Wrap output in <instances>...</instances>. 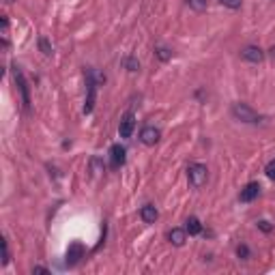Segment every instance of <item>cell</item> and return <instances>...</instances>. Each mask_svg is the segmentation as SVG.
I'll list each match as a JSON object with an SVG mask.
<instances>
[{"mask_svg":"<svg viewBox=\"0 0 275 275\" xmlns=\"http://www.w3.org/2000/svg\"><path fill=\"white\" fill-rule=\"evenodd\" d=\"M187 178H189V185H192V187L200 189L204 183L209 181V170H207V166H204V163H192L189 170H187Z\"/></svg>","mask_w":275,"mask_h":275,"instance_id":"obj_1","label":"cell"},{"mask_svg":"<svg viewBox=\"0 0 275 275\" xmlns=\"http://www.w3.org/2000/svg\"><path fill=\"white\" fill-rule=\"evenodd\" d=\"M232 116L241 123H258L260 116L256 114V110H252L247 103H234L232 106Z\"/></svg>","mask_w":275,"mask_h":275,"instance_id":"obj_2","label":"cell"},{"mask_svg":"<svg viewBox=\"0 0 275 275\" xmlns=\"http://www.w3.org/2000/svg\"><path fill=\"white\" fill-rule=\"evenodd\" d=\"M86 80H88V86H86V103H84V114H91L95 108V95H97V82H95V71L88 69L86 71Z\"/></svg>","mask_w":275,"mask_h":275,"instance_id":"obj_3","label":"cell"},{"mask_svg":"<svg viewBox=\"0 0 275 275\" xmlns=\"http://www.w3.org/2000/svg\"><path fill=\"white\" fill-rule=\"evenodd\" d=\"M125 162H127V151H125V146L112 144V146H110V168L118 170L125 166Z\"/></svg>","mask_w":275,"mask_h":275,"instance_id":"obj_4","label":"cell"},{"mask_svg":"<svg viewBox=\"0 0 275 275\" xmlns=\"http://www.w3.org/2000/svg\"><path fill=\"white\" fill-rule=\"evenodd\" d=\"M159 138H162V131H159L157 127H153V125H146V127H142V131H140V142H142L144 146H155V144L159 142Z\"/></svg>","mask_w":275,"mask_h":275,"instance_id":"obj_5","label":"cell"},{"mask_svg":"<svg viewBox=\"0 0 275 275\" xmlns=\"http://www.w3.org/2000/svg\"><path fill=\"white\" fill-rule=\"evenodd\" d=\"M13 76H16V82H17V88L22 91V99H24V108H31V93H28V82L24 80V73H22V69L17 67H13Z\"/></svg>","mask_w":275,"mask_h":275,"instance_id":"obj_6","label":"cell"},{"mask_svg":"<svg viewBox=\"0 0 275 275\" xmlns=\"http://www.w3.org/2000/svg\"><path fill=\"white\" fill-rule=\"evenodd\" d=\"M84 258V245L82 243H71L67 249V256H65V262H67V267H76L80 260Z\"/></svg>","mask_w":275,"mask_h":275,"instance_id":"obj_7","label":"cell"},{"mask_svg":"<svg viewBox=\"0 0 275 275\" xmlns=\"http://www.w3.org/2000/svg\"><path fill=\"white\" fill-rule=\"evenodd\" d=\"M133 129H136V116H133V112L123 114L121 125H118V133H121V138H131Z\"/></svg>","mask_w":275,"mask_h":275,"instance_id":"obj_8","label":"cell"},{"mask_svg":"<svg viewBox=\"0 0 275 275\" xmlns=\"http://www.w3.org/2000/svg\"><path fill=\"white\" fill-rule=\"evenodd\" d=\"M241 58H243V61H247V63L258 65V63L264 61V52L258 46H247V48L241 49Z\"/></svg>","mask_w":275,"mask_h":275,"instance_id":"obj_9","label":"cell"},{"mask_svg":"<svg viewBox=\"0 0 275 275\" xmlns=\"http://www.w3.org/2000/svg\"><path fill=\"white\" fill-rule=\"evenodd\" d=\"M260 183H247L245 187L241 189V194H239V200L241 202H254L258 196H260Z\"/></svg>","mask_w":275,"mask_h":275,"instance_id":"obj_10","label":"cell"},{"mask_svg":"<svg viewBox=\"0 0 275 275\" xmlns=\"http://www.w3.org/2000/svg\"><path fill=\"white\" fill-rule=\"evenodd\" d=\"M168 241L174 245V247H183L185 241H187V230L183 228H172L168 232Z\"/></svg>","mask_w":275,"mask_h":275,"instance_id":"obj_11","label":"cell"},{"mask_svg":"<svg viewBox=\"0 0 275 275\" xmlns=\"http://www.w3.org/2000/svg\"><path fill=\"white\" fill-rule=\"evenodd\" d=\"M140 217H142L144 224H155L159 217V211L153 207V204H144V207L140 209Z\"/></svg>","mask_w":275,"mask_h":275,"instance_id":"obj_12","label":"cell"},{"mask_svg":"<svg viewBox=\"0 0 275 275\" xmlns=\"http://www.w3.org/2000/svg\"><path fill=\"white\" fill-rule=\"evenodd\" d=\"M185 230H187L189 237H196V234L202 232V224H200L198 217H187V222H185Z\"/></svg>","mask_w":275,"mask_h":275,"instance_id":"obj_13","label":"cell"},{"mask_svg":"<svg viewBox=\"0 0 275 275\" xmlns=\"http://www.w3.org/2000/svg\"><path fill=\"white\" fill-rule=\"evenodd\" d=\"M187 4H189V9H194L196 13H202V11H207L209 0H187Z\"/></svg>","mask_w":275,"mask_h":275,"instance_id":"obj_14","label":"cell"},{"mask_svg":"<svg viewBox=\"0 0 275 275\" xmlns=\"http://www.w3.org/2000/svg\"><path fill=\"white\" fill-rule=\"evenodd\" d=\"M39 49H41V52L46 54V56H52V52H54L52 46H49V43H48V39H46V37H41V39H39Z\"/></svg>","mask_w":275,"mask_h":275,"instance_id":"obj_15","label":"cell"},{"mask_svg":"<svg viewBox=\"0 0 275 275\" xmlns=\"http://www.w3.org/2000/svg\"><path fill=\"white\" fill-rule=\"evenodd\" d=\"M155 54H157V56H159V61H163V63L172 58V52H170L168 48H157V49H155Z\"/></svg>","mask_w":275,"mask_h":275,"instance_id":"obj_16","label":"cell"},{"mask_svg":"<svg viewBox=\"0 0 275 275\" xmlns=\"http://www.w3.org/2000/svg\"><path fill=\"white\" fill-rule=\"evenodd\" d=\"M125 67H127V71H133V73H136L138 69H140V63H138L133 56H129V58H125Z\"/></svg>","mask_w":275,"mask_h":275,"instance_id":"obj_17","label":"cell"},{"mask_svg":"<svg viewBox=\"0 0 275 275\" xmlns=\"http://www.w3.org/2000/svg\"><path fill=\"white\" fill-rule=\"evenodd\" d=\"M237 256L239 258H241V260H247L249 258V247H247V245H239V247H237Z\"/></svg>","mask_w":275,"mask_h":275,"instance_id":"obj_18","label":"cell"},{"mask_svg":"<svg viewBox=\"0 0 275 275\" xmlns=\"http://www.w3.org/2000/svg\"><path fill=\"white\" fill-rule=\"evenodd\" d=\"M219 2H222L224 7H228V9H241L243 0H219Z\"/></svg>","mask_w":275,"mask_h":275,"instance_id":"obj_19","label":"cell"},{"mask_svg":"<svg viewBox=\"0 0 275 275\" xmlns=\"http://www.w3.org/2000/svg\"><path fill=\"white\" fill-rule=\"evenodd\" d=\"M264 172H267V177L271 178V181H275V159H271V162L267 163V168H264Z\"/></svg>","mask_w":275,"mask_h":275,"instance_id":"obj_20","label":"cell"},{"mask_svg":"<svg viewBox=\"0 0 275 275\" xmlns=\"http://www.w3.org/2000/svg\"><path fill=\"white\" fill-rule=\"evenodd\" d=\"M91 166H93V172H95V174L103 172V163L99 162V157H95V159H93V162H91Z\"/></svg>","mask_w":275,"mask_h":275,"instance_id":"obj_21","label":"cell"},{"mask_svg":"<svg viewBox=\"0 0 275 275\" xmlns=\"http://www.w3.org/2000/svg\"><path fill=\"white\" fill-rule=\"evenodd\" d=\"M258 228L260 230H262V232H273V226H271V224H269V222H264V219H262V222H258Z\"/></svg>","mask_w":275,"mask_h":275,"instance_id":"obj_22","label":"cell"},{"mask_svg":"<svg viewBox=\"0 0 275 275\" xmlns=\"http://www.w3.org/2000/svg\"><path fill=\"white\" fill-rule=\"evenodd\" d=\"M2 249H4V258H2V264L7 267L9 264V245H7V241H2Z\"/></svg>","mask_w":275,"mask_h":275,"instance_id":"obj_23","label":"cell"},{"mask_svg":"<svg viewBox=\"0 0 275 275\" xmlns=\"http://www.w3.org/2000/svg\"><path fill=\"white\" fill-rule=\"evenodd\" d=\"M34 273H41V275H49V269L48 267H32V275Z\"/></svg>","mask_w":275,"mask_h":275,"instance_id":"obj_24","label":"cell"},{"mask_svg":"<svg viewBox=\"0 0 275 275\" xmlns=\"http://www.w3.org/2000/svg\"><path fill=\"white\" fill-rule=\"evenodd\" d=\"M4 2H7V4H11V2H16V0H4Z\"/></svg>","mask_w":275,"mask_h":275,"instance_id":"obj_25","label":"cell"}]
</instances>
